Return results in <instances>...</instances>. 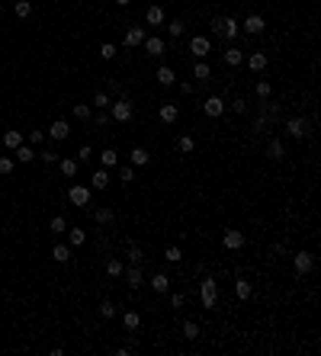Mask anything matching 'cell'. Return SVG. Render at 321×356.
Returning a JSON list of instances; mask_svg holds the SVG:
<instances>
[{"mask_svg":"<svg viewBox=\"0 0 321 356\" xmlns=\"http://www.w3.org/2000/svg\"><path fill=\"white\" fill-rule=\"evenodd\" d=\"M199 302H202V308L219 305V282L212 276H202V282H199Z\"/></svg>","mask_w":321,"mask_h":356,"instance_id":"1","label":"cell"},{"mask_svg":"<svg viewBox=\"0 0 321 356\" xmlns=\"http://www.w3.org/2000/svg\"><path fill=\"white\" fill-rule=\"evenodd\" d=\"M132 116H135V109H132V103L125 100H116V103H109V119H116V122H132Z\"/></svg>","mask_w":321,"mask_h":356,"instance_id":"2","label":"cell"},{"mask_svg":"<svg viewBox=\"0 0 321 356\" xmlns=\"http://www.w3.org/2000/svg\"><path fill=\"white\" fill-rule=\"evenodd\" d=\"M292 266H296V273H299V276L312 273V266H315V254H312V250H299V254L292 257Z\"/></svg>","mask_w":321,"mask_h":356,"instance_id":"3","label":"cell"},{"mask_svg":"<svg viewBox=\"0 0 321 356\" xmlns=\"http://www.w3.org/2000/svg\"><path fill=\"white\" fill-rule=\"evenodd\" d=\"M209 52H212V39H209V36H193L190 39V55L193 58H206Z\"/></svg>","mask_w":321,"mask_h":356,"instance_id":"4","label":"cell"},{"mask_svg":"<svg viewBox=\"0 0 321 356\" xmlns=\"http://www.w3.org/2000/svg\"><path fill=\"white\" fill-rule=\"evenodd\" d=\"M241 29H244L247 36H260V32L267 29V23H263V16H260V13H247V19L241 23Z\"/></svg>","mask_w":321,"mask_h":356,"instance_id":"5","label":"cell"},{"mask_svg":"<svg viewBox=\"0 0 321 356\" xmlns=\"http://www.w3.org/2000/svg\"><path fill=\"white\" fill-rule=\"evenodd\" d=\"M68 199L74 202V206H80V209H87V206H90V186H71Z\"/></svg>","mask_w":321,"mask_h":356,"instance_id":"6","label":"cell"},{"mask_svg":"<svg viewBox=\"0 0 321 356\" xmlns=\"http://www.w3.org/2000/svg\"><path fill=\"white\" fill-rule=\"evenodd\" d=\"M222 247L225 250H241V247H244V231H235V228L225 231L222 234Z\"/></svg>","mask_w":321,"mask_h":356,"instance_id":"7","label":"cell"},{"mask_svg":"<svg viewBox=\"0 0 321 356\" xmlns=\"http://www.w3.org/2000/svg\"><path fill=\"white\" fill-rule=\"evenodd\" d=\"M286 132H289L292 138H305L308 135V122L299 119V116H292V119H286Z\"/></svg>","mask_w":321,"mask_h":356,"instance_id":"8","label":"cell"},{"mask_svg":"<svg viewBox=\"0 0 321 356\" xmlns=\"http://www.w3.org/2000/svg\"><path fill=\"white\" fill-rule=\"evenodd\" d=\"M145 39H148V32L141 29V26H129V29H125V45L129 48H138Z\"/></svg>","mask_w":321,"mask_h":356,"instance_id":"9","label":"cell"},{"mask_svg":"<svg viewBox=\"0 0 321 356\" xmlns=\"http://www.w3.org/2000/svg\"><path fill=\"white\" fill-rule=\"evenodd\" d=\"M202 109H206V116H212V119H219L225 112V100L222 96H206V103H202Z\"/></svg>","mask_w":321,"mask_h":356,"instance_id":"10","label":"cell"},{"mask_svg":"<svg viewBox=\"0 0 321 356\" xmlns=\"http://www.w3.org/2000/svg\"><path fill=\"white\" fill-rule=\"evenodd\" d=\"M48 135H52L55 141H64V138H68V135H71V125L64 122V119H55V122L48 125Z\"/></svg>","mask_w":321,"mask_h":356,"instance_id":"11","label":"cell"},{"mask_svg":"<svg viewBox=\"0 0 321 356\" xmlns=\"http://www.w3.org/2000/svg\"><path fill=\"white\" fill-rule=\"evenodd\" d=\"M122 276H125V282H129V289H138L141 282H145V273L138 270V263H132L129 270H122Z\"/></svg>","mask_w":321,"mask_h":356,"instance_id":"12","label":"cell"},{"mask_svg":"<svg viewBox=\"0 0 321 356\" xmlns=\"http://www.w3.org/2000/svg\"><path fill=\"white\" fill-rule=\"evenodd\" d=\"M158 84L160 87H174L177 84V71L167 68V64H160V68H158Z\"/></svg>","mask_w":321,"mask_h":356,"instance_id":"13","label":"cell"},{"mask_svg":"<svg viewBox=\"0 0 321 356\" xmlns=\"http://www.w3.org/2000/svg\"><path fill=\"white\" fill-rule=\"evenodd\" d=\"M193 77H196L199 84H206V80L212 77V68L206 64V58H196V68H193Z\"/></svg>","mask_w":321,"mask_h":356,"instance_id":"14","label":"cell"},{"mask_svg":"<svg viewBox=\"0 0 321 356\" xmlns=\"http://www.w3.org/2000/svg\"><path fill=\"white\" fill-rule=\"evenodd\" d=\"M177 119H180V109H177L174 103H164V106H160V122H164V125H174Z\"/></svg>","mask_w":321,"mask_h":356,"instance_id":"15","label":"cell"},{"mask_svg":"<svg viewBox=\"0 0 321 356\" xmlns=\"http://www.w3.org/2000/svg\"><path fill=\"white\" fill-rule=\"evenodd\" d=\"M141 45H145V52L151 55V58H160V55H164V39H158V36H151V39H145V42H141Z\"/></svg>","mask_w":321,"mask_h":356,"instance_id":"16","label":"cell"},{"mask_svg":"<svg viewBox=\"0 0 321 356\" xmlns=\"http://www.w3.org/2000/svg\"><path fill=\"white\" fill-rule=\"evenodd\" d=\"M225 64H228V68H238V64H244V52H241L238 45L225 48Z\"/></svg>","mask_w":321,"mask_h":356,"instance_id":"17","label":"cell"},{"mask_svg":"<svg viewBox=\"0 0 321 356\" xmlns=\"http://www.w3.org/2000/svg\"><path fill=\"white\" fill-rule=\"evenodd\" d=\"M151 289H154V292H160V295L170 292V276H167V273H154V276H151Z\"/></svg>","mask_w":321,"mask_h":356,"instance_id":"18","label":"cell"},{"mask_svg":"<svg viewBox=\"0 0 321 356\" xmlns=\"http://www.w3.org/2000/svg\"><path fill=\"white\" fill-rule=\"evenodd\" d=\"M251 292H254L251 282H247L244 276H238V279H235V295L241 299V302H247V299H251Z\"/></svg>","mask_w":321,"mask_h":356,"instance_id":"19","label":"cell"},{"mask_svg":"<svg viewBox=\"0 0 321 356\" xmlns=\"http://www.w3.org/2000/svg\"><path fill=\"white\" fill-rule=\"evenodd\" d=\"M129 157H132V164H135V167H145V164L151 161L148 148H141V145H138V148H132V151H129Z\"/></svg>","mask_w":321,"mask_h":356,"instance_id":"20","label":"cell"},{"mask_svg":"<svg viewBox=\"0 0 321 356\" xmlns=\"http://www.w3.org/2000/svg\"><path fill=\"white\" fill-rule=\"evenodd\" d=\"M244 61L251 64V71H263L267 68V55L263 52H251V55H244Z\"/></svg>","mask_w":321,"mask_h":356,"instance_id":"21","label":"cell"},{"mask_svg":"<svg viewBox=\"0 0 321 356\" xmlns=\"http://www.w3.org/2000/svg\"><path fill=\"white\" fill-rule=\"evenodd\" d=\"M58 167H61V173H64V177H77V170H80L77 157H61V161H58Z\"/></svg>","mask_w":321,"mask_h":356,"instance_id":"22","label":"cell"},{"mask_svg":"<svg viewBox=\"0 0 321 356\" xmlns=\"http://www.w3.org/2000/svg\"><path fill=\"white\" fill-rule=\"evenodd\" d=\"M238 32H241V23L231 19V16H225V19H222V36H225V39H235Z\"/></svg>","mask_w":321,"mask_h":356,"instance_id":"23","label":"cell"},{"mask_svg":"<svg viewBox=\"0 0 321 356\" xmlns=\"http://www.w3.org/2000/svg\"><path fill=\"white\" fill-rule=\"evenodd\" d=\"M122 327L125 331H138L141 327V315L138 311H122Z\"/></svg>","mask_w":321,"mask_h":356,"instance_id":"24","label":"cell"},{"mask_svg":"<svg viewBox=\"0 0 321 356\" xmlns=\"http://www.w3.org/2000/svg\"><path fill=\"white\" fill-rule=\"evenodd\" d=\"M109 186V173H106V167L103 170H93V177H90V189H106Z\"/></svg>","mask_w":321,"mask_h":356,"instance_id":"25","label":"cell"},{"mask_svg":"<svg viewBox=\"0 0 321 356\" xmlns=\"http://www.w3.org/2000/svg\"><path fill=\"white\" fill-rule=\"evenodd\" d=\"M52 260H55V263H68V260H71V247H68V244H55V247H52Z\"/></svg>","mask_w":321,"mask_h":356,"instance_id":"26","label":"cell"},{"mask_svg":"<svg viewBox=\"0 0 321 356\" xmlns=\"http://www.w3.org/2000/svg\"><path fill=\"white\" fill-rule=\"evenodd\" d=\"M3 145H7L10 151H16V148L23 145V132H20V129H10V132L3 135Z\"/></svg>","mask_w":321,"mask_h":356,"instance_id":"27","label":"cell"},{"mask_svg":"<svg viewBox=\"0 0 321 356\" xmlns=\"http://www.w3.org/2000/svg\"><path fill=\"white\" fill-rule=\"evenodd\" d=\"M100 164H103V167H116V164H119V151H116V148L100 151Z\"/></svg>","mask_w":321,"mask_h":356,"instance_id":"28","label":"cell"},{"mask_svg":"<svg viewBox=\"0 0 321 356\" xmlns=\"http://www.w3.org/2000/svg\"><path fill=\"white\" fill-rule=\"evenodd\" d=\"M267 154H270V161H283V157H286V151H283V141H280V138H273V141H270V148H267Z\"/></svg>","mask_w":321,"mask_h":356,"instance_id":"29","label":"cell"},{"mask_svg":"<svg viewBox=\"0 0 321 356\" xmlns=\"http://www.w3.org/2000/svg\"><path fill=\"white\" fill-rule=\"evenodd\" d=\"M13 13L20 16V19H26V16H32V3H29V0H16V3H13Z\"/></svg>","mask_w":321,"mask_h":356,"instance_id":"30","label":"cell"},{"mask_svg":"<svg viewBox=\"0 0 321 356\" xmlns=\"http://www.w3.org/2000/svg\"><path fill=\"white\" fill-rule=\"evenodd\" d=\"M177 151H180V154H193V151H196V141H193L190 135H183V138L177 141Z\"/></svg>","mask_w":321,"mask_h":356,"instance_id":"31","label":"cell"},{"mask_svg":"<svg viewBox=\"0 0 321 356\" xmlns=\"http://www.w3.org/2000/svg\"><path fill=\"white\" fill-rule=\"evenodd\" d=\"M164 260H167V263H180V260H183V250L177 247V244H170V247L164 250Z\"/></svg>","mask_w":321,"mask_h":356,"instance_id":"32","label":"cell"},{"mask_svg":"<svg viewBox=\"0 0 321 356\" xmlns=\"http://www.w3.org/2000/svg\"><path fill=\"white\" fill-rule=\"evenodd\" d=\"M116 55H119V48H116V42H103V45H100V58H106V61H113Z\"/></svg>","mask_w":321,"mask_h":356,"instance_id":"33","label":"cell"},{"mask_svg":"<svg viewBox=\"0 0 321 356\" xmlns=\"http://www.w3.org/2000/svg\"><path fill=\"white\" fill-rule=\"evenodd\" d=\"M13 154H16V157H20V161H23V164H29V161H36V151H32V148H29V145H20V148H16V151H13Z\"/></svg>","mask_w":321,"mask_h":356,"instance_id":"34","label":"cell"},{"mask_svg":"<svg viewBox=\"0 0 321 356\" xmlns=\"http://www.w3.org/2000/svg\"><path fill=\"white\" fill-rule=\"evenodd\" d=\"M48 231H52V234H64V231H68V222H64L61 215H55L52 222H48Z\"/></svg>","mask_w":321,"mask_h":356,"instance_id":"35","label":"cell"},{"mask_svg":"<svg viewBox=\"0 0 321 356\" xmlns=\"http://www.w3.org/2000/svg\"><path fill=\"white\" fill-rule=\"evenodd\" d=\"M122 270H125V266H122V260H116V257L106 263V276H113V279H119V276H122Z\"/></svg>","mask_w":321,"mask_h":356,"instance_id":"36","label":"cell"},{"mask_svg":"<svg viewBox=\"0 0 321 356\" xmlns=\"http://www.w3.org/2000/svg\"><path fill=\"white\" fill-rule=\"evenodd\" d=\"M164 23V10L160 7H148V26H160Z\"/></svg>","mask_w":321,"mask_h":356,"instance_id":"37","label":"cell"},{"mask_svg":"<svg viewBox=\"0 0 321 356\" xmlns=\"http://www.w3.org/2000/svg\"><path fill=\"white\" fill-rule=\"evenodd\" d=\"M183 337H186V340H196V337H199V324H196V321H190V318L183 321Z\"/></svg>","mask_w":321,"mask_h":356,"instance_id":"38","label":"cell"},{"mask_svg":"<svg viewBox=\"0 0 321 356\" xmlns=\"http://www.w3.org/2000/svg\"><path fill=\"white\" fill-rule=\"evenodd\" d=\"M87 241V231H80V228H71V247H84Z\"/></svg>","mask_w":321,"mask_h":356,"instance_id":"39","label":"cell"},{"mask_svg":"<svg viewBox=\"0 0 321 356\" xmlns=\"http://www.w3.org/2000/svg\"><path fill=\"white\" fill-rule=\"evenodd\" d=\"M90 112H93V109L87 106V103H77V106H74V116L80 119V122H87V119H90Z\"/></svg>","mask_w":321,"mask_h":356,"instance_id":"40","label":"cell"},{"mask_svg":"<svg viewBox=\"0 0 321 356\" xmlns=\"http://www.w3.org/2000/svg\"><path fill=\"white\" fill-rule=\"evenodd\" d=\"M93 218H97L100 225H109V222H113V209H97V212H93Z\"/></svg>","mask_w":321,"mask_h":356,"instance_id":"41","label":"cell"},{"mask_svg":"<svg viewBox=\"0 0 321 356\" xmlns=\"http://www.w3.org/2000/svg\"><path fill=\"white\" fill-rule=\"evenodd\" d=\"M257 96H260V100H270V96H273V87H270L267 80H260V84H257Z\"/></svg>","mask_w":321,"mask_h":356,"instance_id":"42","label":"cell"},{"mask_svg":"<svg viewBox=\"0 0 321 356\" xmlns=\"http://www.w3.org/2000/svg\"><path fill=\"white\" fill-rule=\"evenodd\" d=\"M167 32L174 36V39H180V36H183V23H180V19H170V23H167Z\"/></svg>","mask_w":321,"mask_h":356,"instance_id":"43","label":"cell"},{"mask_svg":"<svg viewBox=\"0 0 321 356\" xmlns=\"http://www.w3.org/2000/svg\"><path fill=\"white\" fill-rule=\"evenodd\" d=\"M90 157H93V148H90V145H84L80 151H77V164H87Z\"/></svg>","mask_w":321,"mask_h":356,"instance_id":"44","label":"cell"},{"mask_svg":"<svg viewBox=\"0 0 321 356\" xmlns=\"http://www.w3.org/2000/svg\"><path fill=\"white\" fill-rule=\"evenodd\" d=\"M13 173V157H0V177Z\"/></svg>","mask_w":321,"mask_h":356,"instance_id":"45","label":"cell"},{"mask_svg":"<svg viewBox=\"0 0 321 356\" xmlns=\"http://www.w3.org/2000/svg\"><path fill=\"white\" fill-rule=\"evenodd\" d=\"M100 315L103 318H116V305L113 302H100Z\"/></svg>","mask_w":321,"mask_h":356,"instance_id":"46","label":"cell"},{"mask_svg":"<svg viewBox=\"0 0 321 356\" xmlns=\"http://www.w3.org/2000/svg\"><path fill=\"white\" fill-rule=\"evenodd\" d=\"M129 260H132V263H141V260H145L141 247H135V244H132V247H129Z\"/></svg>","mask_w":321,"mask_h":356,"instance_id":"47","label":"cell"},{"mask_svg":"<svg viewBox=\"0 0 321 356\" xmlns=\"http://www.w3.org/2000/svg\"><path fill=\"white\" fill-rule=\"evenodd\" d=\"M119 180H122V183H132V180H135V170H132V167H119Z\"/></svg>","mask_w":321,"mask_h":356,"instance_id":"48","label":"cell"},{"mask_svg":"<svg viewBox=\"0 0 321 356\" xmlns=\"http://www.w3.org/2000/svg\"><path fill=\"white\" fill-rule=\"evenodd\" d=\"M93 106H97V109H106L109 106V96H106V93H97V96H93Z\"/></svg>","mask_w":321,"mask_h":356,"instance_id":"49","label":"cell"},{"mask_svg":"<svg viewBox=\"0 0 321 356\" xmlns=\"http://www.w3.org/2000/svg\"><path fill=\"white\" fill-rule=\"evenodd\" d=\"M186 305V295L183 292H174V299H170V308H183Z\"/></svg>","mask_w":321,"mask_h":356,"instance_id":"50","label":"cell"},{"mask_svg":"<svg viewBox=\"0 0 321 356\" xmlns=\"http://www.w3.org/2000/svg\"><path fill=\"white\" fill-rule=\"evenodd\" d=\"M36 157H42L45 164H58V154H55V151H42V154H36Z\"/></svg>","mask_w":321,"mask_h":356,"instance_id":"51","label":"cell"},{"mask_svg":"<svg viewBox=\"0 0 321 356\" xmlns=\"http://www.w3.org/2000/svg\"><path fill=\"white\" fill-rule=\"evenodd\" d=\"M29 141H32V145H42V141H45V132H39V129H36V132H29Z\"/></svg>","mask_w":321,"mask_h":356,"instance_id":"52","label":"cell"},{"mask_svg":"<svg viewBox=\"0 0 321 356\" xmlns=\"http://www.w3.org/2000/svg\"><path fill=\"white\" fill-rule=\"evenodd\" d=\"M235 112H247V100H241V96H238V100H235Z\"/></svg>","mask_w":321,"mask_h":356,"instance_id":"53","label":"cell"},{"mask_svg":"<svg viewBox=\"0 0 321 356\" xmlns=\"http://www.w3.org/2000/svg\"><path fill=\"white\" fill-rule=\"evenodd\" d=\"M97 125H109V116L103 112V109H97Z\"/></svg>","mask_w":321,"mask_h":356,"instance_id":"54","label":"cell"},{"mask_svg":"<svg viewBox=\"0 0 321 356\" xmlns=\"http://www.w3.org/2000/svg\"><path fill=\"white\" fill-rule=\"evenodd\" d=\"M212 32H215V36H222V16H215V19H212Z\"/></svg>","mask_w":321,"mask_h":356,"instance_id":"55","label":"cell"},{"mask_svg":"<svg viewBox=\"0 0 321 356\" xmlns=\"http://www.w3.org/2000/svg\"><path fill=\"white\" fill-rule=\"evenodd\" d=\"M113 3H119V7H129L132 0H113Z\"/></svg>","mask_w":321,"mask_h":356,"instance_id":"56","label":"cell"}]
</instances>
